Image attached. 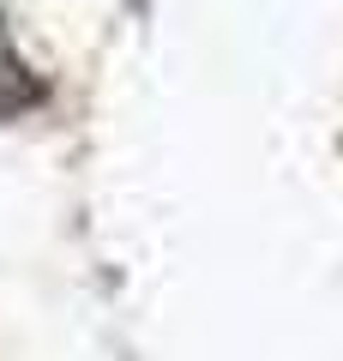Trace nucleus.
I'll list each match as a JSON object with an SVG mask.
<instances>
[{
    "label": "nucleus",
    "instance_id": "nucleus-1",
    "mask_svg": "<svg viewBox=\"0 0 343 361\" xmlns=\"http://www.w3.org/2000/svg\"><path fill=\"white\" fill-rule=\"evenodd\" d=\"M42 103H49V78H42L37 61L18 49L13 25L0 13V121H25V115H37Z\"/></svg>",
    "mask_w": 343,
    "mask_h": 361
}]
</instances>
